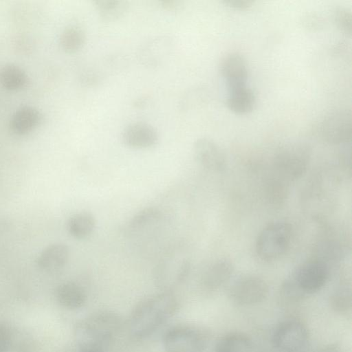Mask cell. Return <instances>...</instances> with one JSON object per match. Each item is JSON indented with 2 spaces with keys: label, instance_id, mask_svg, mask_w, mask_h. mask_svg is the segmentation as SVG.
<instances>
[{
  "label": "cell",
  "instance_id": "31",
  "mask_svg": "<svg viewBox=\"0 0 352 352\" xmlns=\"http://www.w3.org/2000/svg\"><path fill=\"white\" fill-rule=\"evenodd\" d=\"M320 352H340L338 347L330 345L322 349Z\"/></svg>",
  "mask_w": 352,
  "mask_h": 352
},
{
  "label": "cell",
  "instance_id": "4",
  "mask_svg": "<svg viewBox=\"0 0 352 352\" xmlns=\"http://www.w3.org/2000/svg\"><path fill=\"white\" fill-rule=\"evenodd\" d=\"M316 133L323 142L330 144L349 142L352 137V114L346 109L326 114L318 123Z\"/></svg>",
  "mask_w": 352,
  "mask_h": 352
},
{
  "label": "cell",
  "instance_id": "12",
  "mask_svg": "<svg viewBox=\"0 0 352 352\" xmlns=\"http://www.w3.org/2000/svg\"><path fill=\"white\" fill-rule=\"evenodd\" d=\"M121 139L122 142L130 148H148L157 144L158 135L151 125L142 122H135L124 127Z\"/></svg>",
  "mask_w": 352,
  "mask_h": 352
},
{
  "label": "cell",
  "instance_id": "28",
  "mask_svg": "<svg viewBox=\"0 0 352 352\" xmlns=\"http://www.w3.org/2000/svg\"><path fill=\"white\" fill-rule=\"evenodd\" d=\"M223 3L230 8L237 10H248L254 4V1L250 0H226Z\"/></svg>",
  "mask_w": 352,
  "mask_h": 352
},
{
  "label": "cell",
  "instance_id": "10",
  "mask_svg": "<svg viewBox=\"0 0 352 352\" xmlns=\"http://www.w3.org/2000/svg\"><path fill=\"white\" fill-rule=\"evenodd\" d=\"M192 153L196 162L203 168L214 172H221L227 164L221 147L214 140L200 138L193 144Z\"/></svg>",
  "mask_w": 352,
  "mask_h": 352
},
{
  "label": "cell",
  "instance_id": "21",
  "mask_svg": "<svg viewBox=\"0 0 352 352\" xmlns=\"http://www.w3.org/2000/svg\"><path fill=\"white\" fill-rule=\"evenodd\" d=\"M0 83L9 90L23 88L27 83L25 72L14 64H6L0 69Z\"/></svg>",
  "mask_w": 352,
  "mask_h": 352
},
{
  "label": "cell",
  "instance_id": "6",
  "mask_svg": "<svg viewBox=\"0 0 352 352\" xmlns=\"http://www.w3.org/2000/svg\"><path fill=\"white\" fill-rule=\"evenodd\" d=\"M268 293L265 281L254 274H245L236 279L230 288L234 302L241 305H251L263 300Z\"/></svg>",
  "mask_w": 352,
  "mask_h": 352
},
{
  "label": "cell",
  "instance_id": "17",
  "mask_svg": "<svg viewBox=\"0 0 352 352\" xmlns=\"http://www.w3.org/2000/svg\"><path fill=\"white\" fill-rule=\"evenodd\" d=\"M234 270L232 261L227 258H221L212 262L203 276V284L209 289L221 286L231 276Z\"/></svg>",
  "mask_w": 352,
  "mask_h": 352
},
{
  "label": "cell",
  "instance_id": "15",
  "mask_svg": "<svg viewBox=\"0 0 352 352\" xmlns=\"http://www.w3.org/2000/svg\"><path fill=\"white\" fill-rule=\"evenodd\" d=\"M172 48L170 38L155 37L145 42L139 50L141 62L147 66H157L169 54Z\"/></svg>",
  "mask_w": 352,
  "mask_h": 352
},
{
  "label": "cell",
  "instance_id": "3",
  "mask_svg": "<svg viewBox=\"0 0 352 352\" xmlns=\"http://www.w3.org/2000/svg\"><path fill=\"white\" fill-rule=\"evenodd\" d=\"M291 239L292 228L287 222H272L258 234L255 245L256 252L263 261L276 260L287 252Z\"/></svg>",
  "mask_w": 352,
  "mask_h": 352
},
{
  "label": "cell",
  "instance_id": "26",
  "mask_svg": "<svg viewBox=\"0 0 352 352\" xmlns=\"http://www.w3.org/2000/svg\"><path fill=\"white\" fill-rule=\"evenodd\" d=\"M333 21L342 32L351 34L352 14L350 10L344 7H338L333 10Z\"/></svg>",
  "mask_w": 352,
  "mask_h": 352
},
{
  "label": "cell",
  "instance_id": "8",
  "mask_svg": "<svg viewBox=\"0 0 352 352\" xmlns=\"http://www.w3.org/2000/svg\"><path fill=\"white\" fill-rule=\"evenodd\" d=\"M309 157L310 150L306 144L292 142L279 148L276 162L284 173L296 178L305 172Z\"/></svg>",
  "mask_w": 352,
  "mask_h": 352
},
{
  "label": "cell",
  "instance_id": "25",
  "mask_svg": "<svg viewBox=\"0 0 352 352\" xmlns=\"http://www.w3.org/2000/svg\"><path fill=\"white\" fill-rule=\"evenodd\" d=\"M160 217L161 212L157 208L153 207L143 208L129 220L127 229L131 231L140 230L156 221Z\"/></svg>",
  "mask_w": 352,
  "mask_h": 352
},
{
  "label": "cell",
  "instance_id": "19",
  "mask_svg": "<svg viewBox=\"0 0 352 352\" xmlns=\"http://www.w3.org/2000/svg\"><path fill=\"white\" fill-rule=\"evenodd\" d=\"M56 296L59 304L69 309H79L86 302V294L83 289L72 282L60 285L56 289Z\"/></svg>",
  "mask_w": 352,
  "mask_h": 352
},
{
  "label": "cell",
  "instance_id": "27",
  "mask_svg": "<svg viewBox=\"0 0 352 352\" xmlns=\"http://www.w3.org/2000/svg\"><path fill=\"white\" fill-rule=\"evenodd\" d=\"M351 296L346 290L340 291L333 298V307L339 311L346 310L350 307Z\"/></svg>",
  "mask_w": 352,
  "mask_h": 352
},
{
  "label": "cell",
  "instance_id": "29",
  "mask_svg": "<svg viewBox=\"0 0 352 352\" xmlns=\"http://www.w3.org/2000/svg\"><path fill=\"white\" fill-rule=\"evenodd\" d=\"M8 342V334L6 330L0 327V352H7Z\"/></svg>",
  "mask_w": 352,
  "mask_h": 352
},
{
  "label": "cell",
  "instance_id": "5",
  "mask_svg": "<svg viewBox=\"0 0 352 352\" xmlns=\"http://www.w3.org/2000/svg\"><path fill=\"white\" fill-rule=\"evenodd\" d=\"M165 352H203L205 338L197 329L178 325L169 329L163 338Z\"/></svg>",
  "mask_w": 352,
  "mask_h": 352
},
{
  "label": "cell",
  "instance_id": "14",
  "mask_svg": "<svg viewBox=\"0 0 352 352\" xmlns=\"http://www.w3.org/2000/svg\"><path fill=\"white\" fill-rule=\"evenodd\" d=\"M69 249L63 243L49 245L39 254L38 265L45 271L55 272L61 270L67 263Z\"/></svg>",
  "mask_w": 352,
  "mask_h": 352
},
{
  "label": "cell",
  "instance_id": "18",
  "mask_svg": "<svg viewBox=\"0 0 352 352\" xmlns=\"http://www.w3.org/2000/svg\"><path fill=\"white\" fill-rule=\"evenodd\" d=\"M41 118L37 109L30 106L21 107L13 114L10 128L17 135L27 134L38 124Z\"/></svg>",
  "mask_w": 352,
  "mask_h": 352
},
{
  "label": "cell",
  "instance_id": "1",
  "mask_svg": "<svg viewBox=\"0 0 352 352\" xmlns=\"http://www.w3.org/2000/svg\"><path fill=\"white\" fill-rule=\"evenodd\" d=\"M177 307V299L170 291L145 298L131 314L129 329L131 336L142 339L152 334L173 316Z\"/></svg>",
  "mask_w": 352,
  "mask_h": 352
},
{
  "label": "cell",
  "instance_id": "20",
  "mask_svg": "<svg viewBox=\"0 0 352 352\" xmlns=\"http://www.w3.org/2000/svg\"><path fill=\"white\" fill-rule=\"evenodd\" d=\"M96 228L94 215L88 211H81L74 214L67 221L69 233L77 239L89 237Z\"/></svg>",
  "mask_w": 352,
  "mask_h": 352
},
{
  "label": "cell",
  "instance_id": "2",
  "mask_svg": "<svg viewBox=\"0 0 352 352\" xmlns=\"http://www.w3.org/2000/svg\"><path fill=\"white\" fill-rule=\"evenodd\" d=\"M120 318L115 313L102 311L91 314L76 327V334L82 349H102L119 333Z\"/></svg>",
  "mask_w": 352,
  "mask_h": 352
},
{
  "label": "cell",
  "instance_id": "32",
  "mask_svg": "<svg viewBox=\"0 0 352 352\" xmlns=\"http://www.w3.org/2000/svg\"><path fill=\"white\" fill-rule=\"evenodd\" d=\"M80 352H104L102 349H82Z\"/></svg>",
  "mask_w": 352,
  "mask_h": 352
},
{
  "label": "cell",
  "instance_id": "30",
  "mask_svg": "<svg viewBox=\"0 0 352 352\" xmlns=\"http://www.w3.org/2000/svg\"><path fill=\"white\" fill-rule=\"evenodd\" d=\"M162 3L166 8L173 9L174 8L177 7L179 3L173 1H163Z\"/></svg>",
  "mask_w": 352,
  "mask_h": 352
},
{
  "label": "cell",
  "instance_id": "11",
  "mask_svg": "<svg viewBox=\"0 0 352 352\" xmlns=\"http://www.w3.org/2000/svg\"><path fill=\"white\" fill-rule=\"evenodd\" d=\"M169 264L164 261L156 267L155 281L157 285L163 291H170L180 283L188 276L190 263L186 258H174Z\"/></svg>",
  "mask_w": 352,
  "mask_h": 352
},
{
  "label": "cell",
  "instance_id": "9",
  "mask_svg": "<svg viewBox=\"0 0 352 352\" xmlns=\"http://www.w3.org/2000/svg\"><path fill=\"white\" fill-rule=\"evenodd\" d=\"M307 338V330L301 322L287 320L275 330L273 343L279 352H300Z\"/></svg>",
  "mask_w": 352,
  "mask_h": 352
},
{
  "label": "cell",
  "instance_id": "22",
  "mask_svg": "<svg viewBox=\"0 0 352 352\" xmlns=\"http://www.w3.org/2000/svg\"><path fill=\"white\" fill-rule=\"evenodd\" d=\"M251 349V342L247 336L230 333L218 342L215 352H250Z\"/></svg>",
  "mask_w": 352,
  "mask_h": 352
},
{
  "label": "cell",
  "instance_id": "7",
  "mask_svg": "<svg viewBox=\"0 0 352 352\" xmlns=\"http://www.w3.org/2000/svg\"><path fill=\"white\" fill-rule=\"evenodd\" d=\"M329 275V267L320 260L307 261L298 266L292 278L303 294L319 291L327 283Z\"/></svg>",
  "mask_w": 352,
  "mask_h": 352
},
{
  "label": "cell",
  "instance_id": "23",
  "mask_svg": "<svg viewBox=\"0 0 352 352\" xmlns=\"http://www.w3.org/2000/svg\"><path fill=\"white\" fill-rule=\"evenodd\" d=\"M85 34L80 28L71 26L66 28L60 34L59 43L67 53H74L80 50L85 42Z\"/></svg>",
  "mask_w": 352,
  "mask_h": 352
},
{
  "label": "cell",
  "instance_id": "16",
  "mask_svg": "<svg viewBox=\"0 0 352 352\" xmlns=\"http://www.w3.org/2000/svg\"><path fill=\"white\" fill-rule=\"evenodd\" d=\"M255 104V94L245 85L230 89L226 105L233 113L239 115L249 113L254 109Z\"/></svg>",
  "mask_w": 352,
  "mask_h": 352
},
{
  "label": "cell",
  "instance_id": "24",
  "mask_svg": "<svg viewBox=\"0 0 352 352\" xmlns=\"http://www.w3.org/2000/svg\"><path fill=\"white\" fill-rule=\"evenodd\" d=\"M95 7L102 20L111 21L122 16L127 8V5L123 1L99 0L95 1Z\"/></svg>",
  "mask_w": 352,
  "mask_h": 352
},
{
  "label": "cell",
  "instance_id": "13",
  "mask_svg": "<svg viewBox=\"0 0 352 352\" xmlns=\"http://www.w3.org/2000/svg\"><path fill=\"white\" fill-rule=\"evenodd\" d=\"M219 72L229 89L245 85L248 69L246 60L241 54L230 52L223 56L219 63Z\"/></svg>",
  "mask_w": 352,
  "mask_h": 352
}]
</instances>
